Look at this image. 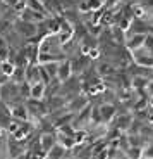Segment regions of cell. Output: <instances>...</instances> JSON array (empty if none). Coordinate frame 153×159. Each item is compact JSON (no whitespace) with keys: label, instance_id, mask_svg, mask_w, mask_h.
I'll use <instances>...</instances> for the list:
<instances>
[{"label":"cell","instance_id":"7c38bea8","mask_svg":"<svg viewBox=\"0 0 153 159\" xmlns=\"http://www.w3.org/2000/svg\"><path fill=\"white\" fill-rule=\"evenodd\" d=\"M133 125V116L126 114V116H119L117 118V128L119 130H126Z\"/></svg>","mask_w":153,"mask_h":159},{"label":"cell","instance_id":"8fae6325","mask_svg":"<svg viewBox=\"0 0 153 159\" xmlns=\"http://www.w3.org/2000/svg\"><path fill=\"white\" fill-rule=\"evenodd\" d=\"M11 80L17 85L24 83V81H26V69L24 68H16V71H14V75H12Z\"/></svg>","mask_w":153,"mask_h":159},{"label":"cell","instance_id":"ffe728a7","mask_svg":"<svg viewBox=\"0 0 153 159\" xmlns=\"http://www.w3.org/2000/svg\"><path fill=\"white\" fill-rule=\"evenodd\" d=\"M0 88H2V87H0Z\"/></svg>","mask_w":153,"mask_h":159},{"label":"cell","instance_id":"30bf717a","mask_svg":"<svg viewBox=\"0 0 153 159\" xmlns=\"http://www.w3.org/2000/svg\"><path fill=\"white\" fill-rule=\"evenodd\" d=\"M145 40H146V35L139 33V35H136V36H133V38H131V42H129V45H127V47H129L131 50H134V48L145 45Z\"/></svg>","mask_w":153,"mask_h":159},{"label":"cell","instance_id":"e0dca14e","mask_svg":"<svg viewBox=\"0 0 153 159\" xmlns=\"http://www.w3.org/2000/svg\"><path fill=\"white\" fill-rule=\"evenodd\" d=\"M145 47L148 50H153V36L151 35H146V40H145Z\"/></svg>","mask_w":153,"mask_h":159},{"label":"cell","instance_id":"ba28073f","mask_svg":"<svg viewBox=\"0 0 153 159\" xmlns=\"http://www.w3.org/2000/svg\"><path fill=\"white\" fill-rule=\"evenodd\" d=\"M66 151H67L66 147H62L60 143H57V145L48 152L47 159H64V157H66Z\"/></svg>","mask_w":153,"mask_h":159},{"label":"cell","instance_id":"52a82bcc","mask_svg":"<svg viewBox=\"0 0 153 159\" xmlns=\"http://www.w3.org/2000/svg\"><path fill=\"white\" fill-rule=\"evenodd\" d=\"M45 93H47V85L45 83H36L31 87V99L36 100H43L45 99Z\"/></svg>","mask_w":153,"mask_h":159},{"label":"cell","instance_id":"8992f818","mask_svg":"<svg viewBox=\"0 0 153 159\" xmlns=\"http://www.w3.org/2000/svg\"><path fill=\"white\" fill-rule=\"evenodd\" d=\"M100 114H102L103 123H108L110 119L115 116V107L112 104H102V106H100Z\"/></svg>","mask_w":153,"mask_h":159},{"label":"cell","instance_id":"2e32d148","mask_svg":"<svg viewBox=\"0 0 153 159\" xmlns=\"http://www.w3.org/2000/svg\"><path fill=\"white\" fill-rule=\"evenodd\" d=\"M86 139H88V135H86V131H84V130H76V133H74V142H76V145H81V143H84V142H86Z\"/></svg>","mask_w":153,"mask_h":159},{"label":"cell","instance_id":"4fadbf2b","mask_svg":"<svg viewBox=\"0 0 153 159\" xmlns=\"http://www.w3.org/2000/svg\"><path fill=\"white\" fill-rule=\"evenodd\" d=\"M0 69H2V75L12 78V75H14V71H16V64H12L11 61H5V62L0 64Z\"/></svg>","mask_w":153,"mask_h":159},{"label":"cell","instance_id":"277c9868","mask_svg":"<svg viewBox=\"0 0 153 159\" xmlns=\"http://www.w3.org/2000/svg\"><path fill=\"white\" fill-rule=\"evenodd\" d=\"M11 112H12V118L24 123V121H29V112H28V107H26V102L24 104H16L11 107Z\"/></svg>","mask_w":153,"mask_h":159},{"label":"cell","instance_id":"ac0fdd59","mask_svg":"<svg viewBox=\"0 0 153 159\" xmlns=\"http://www.w3.org/2000/svg\"><path fill=\"white\" fill-rule=\"evenodd\" d=\"M2 48H9V43H7V40L0 35V50H2Z\"/></svg>","mask_w":153,"mask_h":159},{"label":"cell","instance_id":"3957f363","mask_svg":"<svg viewBox=\"0 0 153 159\" xmlns=\"http://www.w3.org/2000/svg\"><path fill=\"white\" fill-rule=\"evenodd\" d=\"M72 62L71 59H66L62 61V62L59 64V75H57V80L59 81H62V83H66L69 78H72Z\"/></svg>","mask_w":153,"mask_h":159},{"label":"cell","instance_id":"5b68a950","mask_svg":"<svg viewBox=\"0 0 153 159\" xmlns=\"http://www.w3.org/2000/svg\"><path fill=\"white\" fill-rule=\"evenodd\" d=\"M40 143H41V149H43V151L47 152V156H48V152L57 145V135H55V133H41Z\"/></svg>","mask_w":153,"mask_h":159},{"label":"cell","instance_id":"9c48e42d","mask_svg":"<svg viewBox=\"0 0 153 159\" xmlns=\"http://www.w3.org/2000/svg\"><path fill=\"white\" fill-rule=\"evenodd\" d=\"M59 64H60V62H48V64H43V68H45V71L48 73L50 80H55V78H57V75H59Z\"/></svg>","mask_w":153,"mask_h":159},{"label":"cell","instance_id":"5bb4252c","mask_svg":"<svg viewBox=\"0 0 153 159\" xmlns=\"http://www.w3.org/2000/svg\"><path fill=\"white\" fill-rule=\"evenodd\" d=\"M19 95L23 97L24 100L31 99V85L28 83V81H24V83L19 85Z\"/></svg>","mask_w":153,"mask_h":159},{"label":"cell","instance_id":"9a60e30c","mask_svg":"<svg viewBox=\"0 0 153 159\" xmlns=\"http://www.w3.org/2000/svg\"><path fill=\"white\" fill-rule=\"evenodd\" d=\"M127 156H129V159H143V149L133 145L127 149Z\"/></svg>","mask_w":153,"mask_h":159},{"label":"cell","instance_id":"6da1fadb","mask_svg":"<svg viewBox=\"0 0 153 159\" xmlns=\"http://www.w3.org/2000/svg\"><path fill=\"white\" fill-rule=\"evenodd\" d=\"M14 30H16V31L19 33L26 42L28 40H31L33 36L38 35V24L26 23V21H23V19H17L16 23H14Z\"/></svg>","mask_w":153,"mask_h":159},{"label":"cell","instance_id":"7a4b0ae2","mask_svg":"<svg viewBox=\"0 0 153 159\" xmlns=\"http://www.w3.org/2000/svg\"><path fill=\"white\" fill-rule=\"evenodd\" d=\"M26 151H28V149L24 147L21 142L14 140L12 137H9V139H7V154H9V159H17L19 156H23Z\"/></svg>","mask_w":153,"mask_h":159},{"label":"cell","instance_id":"d6986e66","mask_svg":"<svg viewBox=\"0 0 153 159\" xmlns=\"http://www.w3.org/2000/svg\"><path fill=\"white\" fill-rule=\"evenodd\" d=\"M0 76H2V69H0Z\"/></svg>","mask_w":153,"mask_h":159}]
</instances>
